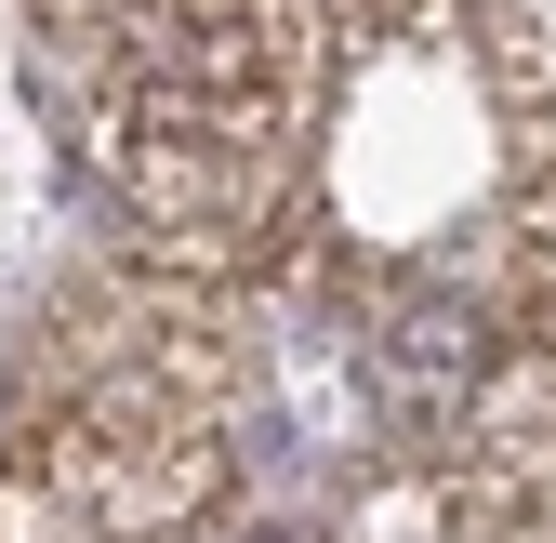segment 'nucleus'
Listing matches in <instances>:
<instances>
[{"instance_id":"f257e3e1","label":"nucleus","mask_w":556,"mask_h":543,"mask_svg":"<svg viewBox=\"0 0 556 543\" xmlns=\"http://www.w3.org/2000/svg\"><path fill=\"white\" fill-rule=\"evenodd\" d=\"M252 543H292V530H252Z\"/></svg>"}]
</instances>
